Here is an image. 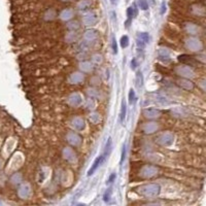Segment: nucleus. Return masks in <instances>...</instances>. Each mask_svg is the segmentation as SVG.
I'll list each match as a JSON object with an SVG mask.
<instances>
[{
	"instance_id": "nucleus-11",
	"label": "nucleus",
	"mask_w": 206,
	"mask_h": 206,
	"mask_svg": "<svg viewBox=\"0 0 206 206\" xmlns=\"http://www.w3.org/2000/svg\"><path fill=\"white\" fill-rule=\"evenodd\" d=\"M125 157H126V145H123V149H122V157H121V161H120V164H123L125 160Z\"/></svg>"
},
{
	"instance_id": "nucleus-1",
	"label": "nucleus",
	"mask_w": 206,
	"mask_h": 206,
	"mask_svg": "<svg viewBox=\"0 0 206 206\" xmlns=\"http://www.w3.org/2000/svg\"><path fill=\"white\" fill-rule=\"evenodd\" d=\"M109 151H110V149H106V147H105V151H104V154H102L101 156H99L98 158H96V159H95L94 163L92 164L91 168L88 170V174H87V175H88V176H91V175H93V174H94V172L97 170V168H98L99 166H100L101 164H102L103 162L105 161L106 157L108 156Z\"/></svg>"
},
{
	"instance_id": "nucleus-6",
	"label": "nucleus",
	"mask_w": 206,
	"mask_h": 206,
	"mask_svg": "<svg viewBox=\"0 0 206 206\" xmlns=\"http://www.w3.org/2000/svg\"><path fill=\"white\" fill-rule=\"evenodd\" d=\"M136 82H137V87H138V88H141V87H142V83H143V80H142V73H141V72H137V75H136Z\"/></svg>"
},
{
	"instance_id": "nucleus-7",
	"label": "nucleus",
	"mask_w": 206,
	"mask_h": 206,
	"mask_svg": "<svg viewBox=\"0 0 206 206\" xmlns=\"http://www.w3.org/2000/svg\"><path fill=\"white\" fill-rule=\"evenodd\" d=\"M135 100H136V96H135V91L131 89L130 92H129V103H130V104L134 103Z\"/></svg>"
},
{
	"instance_id": "nucleus-10",
	"label": "nucleus",
	"mask_w": 206,
	"mask_h": 206,
	"mask_svg": "<svg viewBox=\"0 0 206 206\" xmlns=\"http://www.w3.org/2000/svg\"><path fill=\"white\" fill-rule=\"evenodd\" d=\"M110 196H111V189H108V190L105 192V194H104L103 200L105 201V202H108L110 199Z\"/></svg>"
},
{
	"instance_id": "nucleus-8",
	"label": "nucleus",
	"mask_w": 206,
	"mask_h": 206,
	"mask_svg": "<svg viewBox=\"0 0 206 206\" xmlns=\"http://www.w3.org/2000/svg\"><path fill=\"white\" fill-rule=\"evenodd\" d=\"M127 17H128L129 21H130L132 18H134V17H135V14H134V8H133L132 6H130V7L127 8Z\"/></svg>"
},
{
	"instance_id": "nucleus-14",
	"label": "nucleus",
	"mask_w": 206,
	"mask_h": 206,
	"mask_svg": "<svg viewBox=\"0 0 206 206\" xmlns=\"http://www.w3.org/2000/svg\"><path fill=\"white\" fill-rule=\"evenodd\" d=\"M136 67H137V62H136V59H132V61H131V68H132V69L134 70Z\"/></svg>"
},
{
	"instance_id": "nucleus-2",
	"label": "nucleus",
	"mask_w": 206,
	"mask_h": 206,
	"mask_svg": "<svg viewBox=\"0 0 206 206\" xmlns=\"http://www.w3.org/2000/svg\"><path fill=\"white\" fill-rule=\"evenodd\" d=\"M126 112H127L126 102H125V100H123L122 101V108H121V113H120V121H121V123H124L125 118H126Z\"/></svg>"
},
{
	"instance_id": "nucleus-15",
	"label": "nucleus",
	"mask_w": 206,
	"mask_h": 206,
	"mask_svg": "<svg viewBox=\"0 0 206 206\" xmlns=\"http://www.w3.org/2000/svg\"><path fill=\"white\" fill-rule=\"evenodd\" d=\"M110 2H111L112 4H116V1H114V0H110Z\"/></svg>"
},
{
	"instance_id": "nucleus-5",
	"label": "nucleus",
	"mask_w": 206,
	"mask_h": 206,
	"mask_svg": "<svg viewBox=\"0 0 206 206\" xmlns=\"http://www.w3.org/2000/svg\"><path fill=\"white\" fill-rule=\"evenodd\" d=\"M121 45H122V47H127L129 45V37L127 35L122 36V38H121Z\"/></svg>"
},
{
	"instance_id": "nucleus-13",
	"label": "nucleus",
	"mask_w": 206,
	"mask_h": 206,
	"mask_svg": "<svg viewBox=\"0 0 206 206\" xmlns=\"http://www.w3.org/2000/svg\"><path fill=\"white\" fill-rule=\"evenodd\" d=\"M165 11H166V3H165V1H163L162 2V5H161V14H165Z\"/></svg>"
},
{
	"instance_id": "nucleus-12",
	"label": "nucleus",
	"mask_w": 206,
	"mask_h": 206,
	"mask_svg": "<svg viewBox=\"0 0 206 206\" xmlns=\"http://www.w3.org/2000/svg\"><path fill=\"white\" fill-rule=\"evenodd\" d=\"M116 173H112V174H110V176H109V178H108V180H107V184H112V182L116 180Z\"/></svg>"
},
{
	"instance_id": "nucleus-4",
	"label": "nucleus",
	"mask_w": 206,
	"mask_h": 206,
	"mask_svg": "<svg viewBox=\"0 0 206 206\" xmlns=\"http://www.w3.org/2000/svg\"><path fill=\"white\" fill-rule=\"evenodd\" d=\"M138 4L140 9L142 10L149 9V2H147V0H138Z\"/></svg>"
},
{
	"instance_id": "nucleus-9",
	"label": "nucleus",
	"mask_w": 206,
	"mask_h": 206,
	"mask_svg": "<svg viewBox=\"0 0 206 206\" xmlns=\"http://www.w3.org/2000/svg\"><path fill=\"white\" fill-rule=\"evenodd\" d=\"M111 45H112V52H113V54H118V45H116V37H114V35H112Z\"/></svg>"
},
{
	"instance_id": "nucleus-3",
	"label": "nucleus",
	"mask_w": 206,
	"mask_h": 206,
	"mask_svg": "<svg viewBox=\"0 0 206 206\" xmlns=\"http://www.w3.org/2000/svg\"><path fill=\"white\" fill-rule=\"evenodd\" d=\"M138 37L140 38V40H142L144 43H149V33H146V32L139 33Z\"/></svg>"
}]
</instances>
